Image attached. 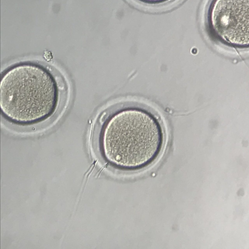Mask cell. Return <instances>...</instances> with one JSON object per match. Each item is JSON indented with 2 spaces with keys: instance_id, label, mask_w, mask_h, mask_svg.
Returning a JSON list of instances; mask_svg holds the SVG:
<instances>
[{
  "instance_id": "6da1fadb",
  "label": "cell",
  "mask_w": 249,
  "mask_h": 249,
  "mask_svg": "<svg viewBox=\"0 0 249 249\" xmlns=\"http://www.w3.org/2000/svg\"><path fill=\"white\" fill-rule=\"evenodd\" d=\"M160 120L146 108L128 106L110 114L100 132V145L105 158L124 171H136L152 163L164 143Z\"/></svg>"
},
{
  "instance_id": "7a4b0ae2",
  "label": "cell",
  "mask_w": 249,
  "mask_h": 249,
  "mask_svg": "<svg viewBox=\"0 0 249 249\" xmlns=\"http://www.w3.org/2000/svg\"><path fill=\"white\" fill-rule=\"evenodd\" d=\"M60 97L53 74L36 62L17 63L1 74V113L15 124L29 125L45 121L57 110Z\"/></svg>"
},
{
  "instance_id": "3957f363",
  "label": "cell",
  "mask_w": 249,
  "mask_h": 249,
  "mask_svg": "<svg viewBox=\"0 0 249 249\" xmlns=\"http://www.w3.org/2000/svg\"><path fill=\"white\" fill-rule=\"evenodd\" d=\"M205 18L207 32L214 40L249 48V0H211Z\"/></svg>"
},
{
  "instance_id": "277c9868",
  "label": "cell",
  "mask_w": 249,
  "mask_h": 249,
  "mask_svg": "<svg viewBox=\"0 0 249 249\" xmlns=\"http://www.w3.org/2000/svg\"><path fill=\"white\" fill-rule=\"evenodd\" d=\"M141 4L148 6H160L168 4L176 0H134Z\"/></svg>"
}]
</instances>
